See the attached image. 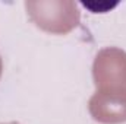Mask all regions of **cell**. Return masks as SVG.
<instances>
[{"mask_svg":"<svg viewBox=\"0 0 126 124\" xmlns=\"http://www.w3.org/2000/svg\"><path fill=\"white\" fill-rule=\"evenodd\" d=\"M3 124H4V123H3ZM6 124H18V123H6Z\"/></svg>","mask_w":126,"mask_h":124,"instance_id":"5","label":"cell"},{"mask_svg":"<svg viewBox=\"0 0 126 124\" xmlns=\"http://www.w3.org/2000/svg\"><path fill=\"white\" fill-rule=\"evenodd\" d=\"M1 70H3V63H1V57H0V76H1Z\"/></svg>","mask_w":126,"mask_h":124,"instance_id":"4","label":"cell"},{"mask_svg":"<svg viewBox=\"0 0 126 124\" xmlns=\"http://www.w3.org/2000/svg\"><path fill=\"white\" fill-rule=\"evenodd\" d=\"M98 92L126 91V53L119 48L101 50L93 67Z\"/></svg>","mask_w":126,"mask_h":124,"instance_id":"2","label":"cell"},{"mask_svg":"<svg viewBox=\"0 0 126 124\" xmlns=\"http://www.w3.org/2000/svg\"><path fill=\"white\" fill-rule=\"evenodd\" d=\"M90 112L95 121L117 124L126 121V91L98 92L93 95L88 104Z\"/></svg>","mask_w":126,"mask_h":124,"instance_id":"3","label":"cell"},{"mask_svg":"<svg viewBox=\"0 0 126 124\" xmlns=\"http://www.w3.org/2000/svg\"><path fill=\"white\" fill-rule=\"evenodd\" d=\"M25 7L32 22L40 29L51 34H67L81 19L76 4L69 0L27 1Z\"/></svg>","mask_w":126,"mask_h":124,"instance_id":"1","label":"cell"}]
</instances>
